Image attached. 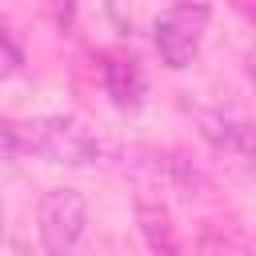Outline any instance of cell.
<instances>
[{
  "mask_svg": "<svg viewBox=\"0 0 256 256\" xmlns=\"http://www.w3.org/2000/svg\"><path fill=\"white\" fill-rule=\"evenodd\" d=\"M16 140H20V152L40 156L48 164H68V168H84V164H96L108 156V144L68 116L24 120V124H16Z\"/></svg>",
  "mask_w": 256,
  "mask_h": 256,
  "instance_id": "obj_1",
  "label": "cell"
},
{
  "mask_svg": "<svg viewBox=\"0 0 256 256\" xmlns=\"http://www.w3.org/2000/svg\"><path fill=\"white\" fill-rule=\"evenodd\" d=\"M208 28V0H172L156 16V52L168 68H188Z\"/></svg>",
  "mask_w": 256,
  "mask_h": 256,
  "instance_id": "obj_2",
  "label": "cell"
},
{
  "mask_svg": "<svg viewBox=\"0 0 256 256\" xmlns=\"http://www.w3.org/2000/svg\"><path fill=\"white\" fill-rule=\"evenodd\" d=\"M88 224V200L76 188H52L40 200V244L48 256H72Z\"/></svg>",
  "mask_w": 256,
  "mask_h": 256,
  "instance_id": "obj_3",
  "label": "cell"
},
{
  "mask_svg": "<svg viewBox=\"0 0 256 256\" xmlns=\"http://www.w3.org/2000/svg\"><path fill=\"white\" fill-rule=\"evenodd\" d=\"M196 120H200V136H204L220 156L240 160V164L252 156V132H248V124L228 120L224 112H200Z\"/></svg>",
  "mask_w": 256,
  "mask_h": 256,
  "instance_id": "obj_4",
  "label": "cell"
},
{
  "mask_svg": "<svg viewBox=\"0 0 256 256\" xmlns=\"http://www.w3.org/2000/svg\"><path fill=\"white\" fill-rule=\"evenodd\" d=\"M104 88H108L112 104L124 108V112H136L144 104V96H148V84H144L140 68L132 60H120V56H108L104 60Z\"/></svg>",
  "mask_w": 256,
  "mask_h": 256,
  "instance_id": "obj_5",
  "label": "cell"
},
{
  "mask_svg": "<svg viewBox=\"0 0 256 256\" xmlns=\"http://www.w3.org/2000/svg\"><path fill=\"white\" fill-rule=\"evenodd\" d=\"M136 220H140V236H144L152 256H180V240H176V228H172V216H168L164 204L140 200Z\"/></svg>",
  "mask_w": 256,
  "mask_h": 256,
  "instance_id": "obj_6",
  "label": "cell"
},
{
  "mask_svg": "<svg viewBox=\"0 0 256 256\" xmlns=\"http://www.w3.org/2000/svg\"><path fill=\"white\" fill-rule=\"evenodd\" d=\"M20 60H24L20 44H16V40H12V32L0 24V80H8V76L20 68Z\"/></svg>",
  "mask_w": 256,
  "mask_h": 256,
  "instance_id": "obj_7",
  "label": "cell"
},
{
  "mask_svg": "<svg viewBox=\"0 0 256 256\" xmlns=\"http://www.w3.org/2000/svg\"><path fill=\"white\" fill-rule=\"evenodd\" d=\"M20 156V140H16V124H4L0 120V164L16 160Z\"/></svg>",
  "mask_w": 256,
  "mask_h": 256,
  "instance_id": "obj_8",
  "label": "cell"
},
{
  "mask_svg": "<svg viewBox=\"0 0 256 256\" xmlns=\"http://www.w3.org/2000/svg\"><path fill=\"white\" fill-rule=\"evenodd\" d=\"M0 240H4V208H0Z\"/></svg>",
  "mask_w": 256,
  "mask_h": 256,
  "instance_id": "obj_9",
  "label": "cell"
}]
</instances>
